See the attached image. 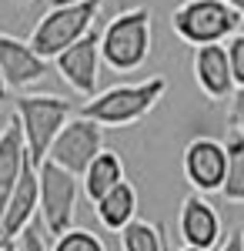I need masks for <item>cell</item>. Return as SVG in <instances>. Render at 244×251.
Returning a JSON list of instances; mask_svg holds the SVG:
<instances>
[{
    "label": "cell",
    "mask_w": 244,
    "mask_h": 251,
    "mask_svg": "<svg viewBox=\"0 0 244 251\" xmlns=\"http://www.w3.org/2000/svg\"><path fill=\"white\" fill-rule=\"evenodd\" d=\"M154 47V24L150 7H127L114 14L100 30V64H107L114 74L141 71Z\"/></svg>",
    "instance_id": "6da1fadb"
},
{
    "label": "cell",
    "mask_w": 244,
    "mask_h": 251,
    "mask_svg": "<svg viewBox=\"0 0 244 251\" xmlns=\"http://www.w3.org/2000/svg\"><path fill=\"white\" fill-rule=\"evenodd\" d=\"M164 91H168L164 77H147L137 84H114L107 91H97L94 97H87L80 107V117L94 121L100 127H131L161 104Z\"/></svg>",
    "instance_id": "7a4b0ae2"
},
{
    "label": "cell",
    "mask_w": 244,
    "mask_h": 251,
    "mask_svg": "<svg viewBox=\"0 0 244 251\" xmlns=\"http://www.w3.org/2000/svg\"><path fill=\"white\" fill-rule=\"evenodd\" d=\"M14 117L27 144L30 164L40 168L47 161V151L64 131V124L74 117V100L60 94H20L14 97Z\"/></svg>",
    "instance_id": "3957f363"
},
{
    "label": "cell",
    "mask_w": 244,
    "mask_h": 251,
    "mask_svg": "<svg viewBox=\"0 0 244 251\" xmlns=\"http://www.w3.org/2000/svg\"><path fill=\"white\" fill-rule=\"evenodd\" d=\"M104 0H84V3H64V7H50L44 17L34 24L30 30V47L40 57L54 60L60 50H67L71 44L87 37L94 30L97 17H100Z\"/></svg>",
    "instance_id": "277c9868"
},
{
    "label": "cell",
    "mask_w": 244,
    "mask_h": 251,
    "mask_svg": "<svg viewBox=\"0 0 244 251\" xmlns=\"http://www.w3.org/2000/svg\"><path fill=\"white\" fill-rule=\"evenodd\" d=\"M171 27L191 47L227 44L241 30V14L231 10L224 0H181L171 14Z\"/></svg>",
    "instance_id": "5b68a950"
},
{
    "label": "cell",
    "mask_w": 244,
    "mask_h": 251,
    "mask_svg": "<svg viewBox=\"0 0 244 251\" xmlns=\"http://www.w3.org/2000/svg\"><path fill=\"white\" fill-rule=\"evenodd\" d=\"M37 184H40L37 214H40V221H44V231L50 234V238H57V234L67 231V228H74L80 181L71 171L44 161L37 168Z\"/></svg>",
    "instance_id": "8992f818"
},
{
    "label": "cell",
    "mask_w": 244,
    "mask_h": 251,
    "mask_svg": "<svg viewBox=\"0 0 244 251\" xmlns=\"http://www.w3.org/2000/svg\"><path fill=\"white\" fill-rule=\"evenodd\" d=\"M100 151H104V127L94 124V121H87V117L74 114L64 124V131L57 134V141L50 144L47 161L57 164V168H64V171H71L74 177H80Z\"/></svg>",
    "instance_id": "52a82bcc"
},
{
    "label": "cell",
    "mask_w": 244,
    "mask_h": 251,
    "mask_svg": "<svg viewBox=\"0 0 244 251\" xmlns=\"http://www.w3.org/2000/svg\"><path fill=\"white\" fill-rule=\"evenodd\" d=\"M177 234H181L184 248L218 251L224 241V221L204 194H188L177 211Z\"/></svg>",
    "instance_id": "ba28073f"
},
{
    "label": "cell",
    "mask_w": 244,
    "mask_h": 251,
    "mask_svg": "<svg viewBox=\"0 0 244 251\" xmlns=\"http://www.w3.org/2000/svg\"><path fill=\"white\" fill-rule=\"evenodd\" d=\"M224 168H227L224 141L201 134L184 148V177L197 194H221Z\"/></svg>",
    "instance_id": "9c48e42d"
},
{
    "label": "cell",
    "mask_w": 244,
    "mask_h": 251,
    "mask_svg": "<svg viewBox=\"0 0 244 251\" xmlns=\"http://www.w3.org/2000/svg\"><path fill=\"white\" fill-rule=\"evenodd\" d=\"M60 77L67 80L80 97H94L100 84V34L91 30L87 37L71 44L67 50H60L54 57Z\"/></svg>",
    "instance_id": "30bf717a"
},
{
    "label": "cell",
    "mask_w": 244,
    "mask_h": 251,
    "mask_svg": "<svg viewBox=\"0 0 244 251\" xmlns=\"http://www.w3.org/2000/svg\"><path fill=\"white\" fill-rule=\"evenodd\" d=\"M37 201H40L37 168L27 161V168H24V174H20V181L14 184V191H10V198H7L3 218H0V241H17L20 234L34 225Z\"/></svg>",
    "instance_id": "8fae6325"
},
{
    "label": "cell",
    "mask_w": 244,
    "mask_h": 251,
    "mask_svg": "<svg viewBox=\"0 0 244 251\" xmlns=\"http://www.w3.org/2000/svg\"><path fill=\"white\" fill-rule=\"evenodd\" d=\"M47 57H40L37 50L30 47V40H20L14 34L0 30V71L7 77V87H30L40 77H47Z\"/></svg>",
    "instance_id": "7c38bea8"
},
{
    "label": "cell",
    "mask_w": 244,
    "mask_h": 251,
    "mask_svg": "<svg viewBox=\"0 0 244 251\" xmlns=\"http://www.w3.org/2000/svg\"><path fill=\"white\" fill-rule=\"evenodd\" d=\"M194 80L211 100H224L234 94V77H231V64H227L224 44H207V47H194Z\"/></svg>",
    "instance_id": "4fadbf2b"
},
{
    "label": "cell",
    "mask_w": 244,
    "mask_h": 251,
    "mask_svg": "<svg viewBox=\"0 0 244 251\" xmlns=\"http://www.w3.org/2000/svg\"><path fill=\"white\" fill-rule=\"evenodd\" d=\"M27 144H24V134H20L17 117H10L0 131V218H3V208H7V198L14 191V184L20 181V174L27 168Z\"/></svg>",
    "instance_id": "5bb4252c"
},
{
    "label": "cell",
    "mask_w": 244,
    "mask_h": 251,
    "mask_svg": "<svg viewBox=\"0 0 244 251\" xmlns=\"http://www.w3.org/2000/svg\"><path fill=\"white\" fill-rule=\"evenodd\" d=\"M94 214L104 228L124 231L137 218V191H134V184L131 181H121L117 188H111L100 201H94Z\"/></svg>",
    "instance_id": "9a60e30c"
},
{
    "label": "cell",
    "mask_w": 244,
    "mask_h": 251,
    "mask_svg": "<svg viewBox=\"0 0 244 251\" xmlns=\"http://www.w3.org/2000/svg\"><path fill=\"white\" fill-rule=\"evenodd\" d=\"M80 177H84V194H87L91 201H100L111 188H117L121 181H127V177H124V161H121V154L111 151V148H104V151L87 164V171L80 174Z\"/></svg>",
    "instance_id": "2e32d148"
},
{
    "label": "cell",
    "mask_w": 244,
    "mask_h": 251,
    "mask_svg": "<svg viewBox=\"0 0 244 251\" xmlns=\"http://www.w3.org/2000/svg\"><path fill=\"white\" fill-rule=\"evenodd\" d=\"M224 154H227V168H224V184H221V198L231 204H244V134L231 131L224 137Z\"/></svg>",
    "instance_id": "e0dca14e"
},
{
    "label": "cell",
    "mask_w": 244,
    "mask_h": 251,
    "mask_svg": "<svg viewBox=\"0 0 244 251\" xmlns=\"http://www.w3.org/2000/svg\"><path fill=\"white\" fill-rule=\"evenodd\" d=\"M121 251H168V238L154 221L134 218L121 231Z\"/></svg>",
    "instance_id": "ac0fdd59"
},
{
    "label": "cell",
    "mask_w": 244,
    "mask_h": 251,
    "mask_svg": "<svg viewBox=\"0 0 244 251\" xmlns=\"http://www.w3.org/2000/svg\"><path fill=\"white\" fill-rule=\"evenodd\" d=\"M47 251H107V248H104L100 234H94L91 228H67L64 234H57Z\"/></svg>",
    "instance_id": "d6986e66"
},
{
    "label": "cell",
    "mask_w": 244,
    "mask_h": 251,
    "mask_svg": "<svg viewBox=\"0 0 244 251\" xmlns=\"http://www.w3.org/2000/svg\"><path fill=\"white\" fill-rule=\"evenodd\" d=\"M227 50V64H231V77H234V87H244V30H238L234 37L224 44Z\"/></svg>",
    "instance_id": "ffe728a7"
},
{
    "label": "cell",
    "mask_w": 244,
    "mask_h": 251,
    "mask_svg": "<svg viewBox=\"0 0 244 251\" xmlns=\"http://www.w3.org/2000/svg\"><path fill=\"white\" fill-rule=\"evenodd\" d=\"M227 124H231V131H241L244 134V87H234V94H231Z\"/></svg>",
    "instance_id": "44dd1931"
},
{
    "label": "cell",
    "mask_w": 244,
    "mask_h": 251,
    "mask_svg": "<svg viewBox=\"0 0 244 251\" xmlns=\"http://www.w3.org/2000/svg\"><path fill=\"white\" fill-rule=\"evenodd\" d=\"M20 241V251H47V241H44V231H40L37 225H30L27 231L17 238Z\"/></svg>",
    "instance_id": "7402d4cb"
},
{
    "label": "cell",
    "mask_w": 244,
    "mask_h": 251,
    "mask_svg": "<svg viewBox=\"0 0 244 251\" xmlns=\"http://www.w3.org/2000/svg\"><path fill=\"white\" fill-rule=\"evenodd\" d=\"M218 251H241V228H238L234 234H227L224 241H221V248H218Z\"/></svg>",
    "instance_id": "603a6c76"
},
{
    "label": "cell",
    "mask_w": 244,
    "mask_h": 251,
    "mask_svg": "<svg viewBox=\"0 0 244 251\" xmlns=\"http://www.w3.org/2000/svg\"><path fill=\"white\" fill-rule=\"evenodd\" d=\"M227 7H231V10H238V14H241V20H244V0H224Z\"/></svg>",
    "instance_id": "cb8c5ba5"
},
{
    "label": "cell",
    "mask_w": 244,
    "mask_h": 251,
    "mask_svg": "<svg viewBox=\"0 0 244 251\" xmlns=\"http://www.w3.org/2000/svg\"><path fill=\"white\" fill-rule=\"evenodd\" d=\"M7 91H10V87H7V77H3V71H0V104L7 100Z\"/></svg>",
    "instance_id": "d4e9b609"
},
{
    "label": "cell",
    "mask_w": 244,
    "mask_h": 251,
    "mask_svg": "<svg viewBox=\"0 0 244 251\" xmlns=\"http://www.w3.org/2000/svg\"><path fill=\"white\" fill-rule=\"evenodd\" d=\"M0 251H20L17 241H0Z\"/></svg>",
    "instance_id": "484cf974"
},
{
    "label": "cell",
    "mask_w": 244,
    "mask_h": 251,
    "mask_svg": "<svg viewBox=\"0 0 244 251\" xmlns=\"http://www.w3.org/2000/svg\"><path fill=\"white\" fill-rule=\"evenodd\" d=\"M64 3H84V0H50V7H64Z\"/></svg>",
    "instance_id": "4316f807"
},
{
    "label": "cell",
    "mask_w": 244,
    "mask_h": 251,
    "mask_svg": "<svg viewBox=\"0 0 244 251\" xmlns=\"http://www.w3.org/2000/svg\"><path fill=\"white\" fill-rule=\"evenodd\" d=\"M241 251H244V225H241Z\"/></svg>",
    "instance_id": "83f0119b"
},
{
    "label": "cell",
    "mask_w": 244,
    "mask_h": 251,
    "mask_svg": "<svg viewBox=\"0 0 244 251\" xmlns=\"http://www.w3.org/2000/svg\"><path fill=\"white\" fill-rule=\"evenodd\" d=\"M181 251H201V248H181Z\"/></svg>",
    "instance_id": "f1b7e54d"
},
{
    "label": "cell",
    "mask_w": 244,
    "mask_h": 251,
    "mask_svg": "<svg viewBox=\"0 0 244 251\" xmlns=\"http://www.w3.org/2000/svg\"><path fill=\"white\" fill-rule=\"evenodd\" d=\"M17 3H27V0H17Z\"/></svg>",
    "instance_id": "f546056e"
}]
</instances>
